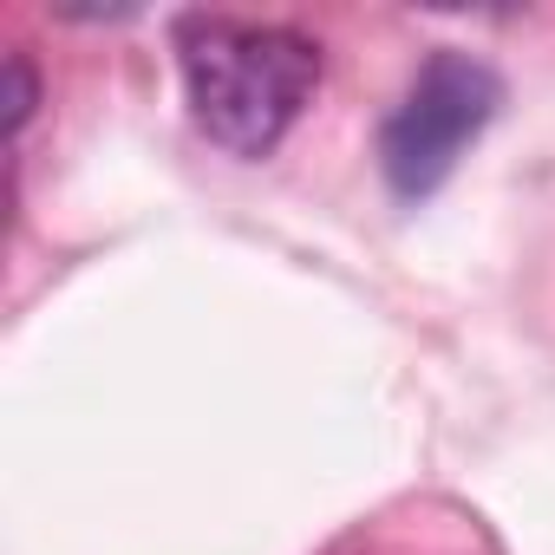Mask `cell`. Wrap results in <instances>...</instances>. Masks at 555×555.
<instances>
[{"mask_svg": "<svg viewBox=\"0 0 555 555\" xmlns=\"http://www.w3.org/2000/svg\"><path fill=\"white\" fill-rule=\"evenodd\" d=\"M177 66L190 118L229 157H268L321 86V47L308 34L209 14L177 27Z\"/></svg>", "mask_w": 555, "mask_h": 555, "instance_id": "1", "label": "cell"}, {"mask_svg": "<svg viewBox=\"0 0 555 555\" xmlns=\"http://www.w3.org/2000/svg\"><path fill=\"white\" fill-rule=\"evenodd\" d=\"M496 105H503V79L483 60H470L457 47H438L418 66V79L405 86V99L386 118V131H379L386 190L399 203L431 196L457 170V157L483 138V125L496 118Z\"/></svg>", "mask_w": 555, "mask_h": 555, "instance_id": "2", "label": "cell"}, {"mask_svg": "<svg viewBox=\"0 0 555 555\" xmlns=\"http://www.w3.org/2000/svg\"><path fill=\"white\" fill-rule=\"evenodd\" d=\"M8 86H14V92H8V131H21V125L34 118V99H40V86H34V66H27L21 53L8 60Z\"/></svg>", "mask_w": 555, "mask_h": 555, "instance_id": "3", "label": "cell"}]
</instances>
